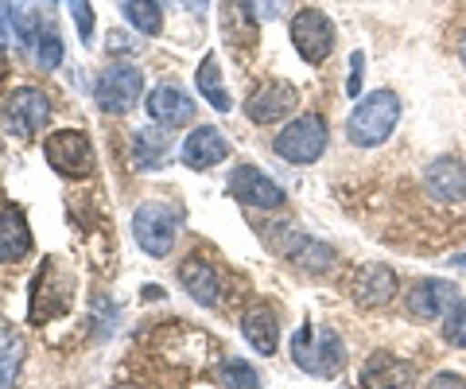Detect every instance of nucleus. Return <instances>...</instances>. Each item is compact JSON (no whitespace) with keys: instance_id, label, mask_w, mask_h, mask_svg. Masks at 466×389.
I'll return each instance as SVG.
<instances>
[{"instance_id":"nucleus-1","label":"nucleus","mask_w":466,"mask_h":389,"mask_svg":"<svg viewBox=\"0 0 466 389\" xmlns=\"http://www.w3.org/2000/svg\"><path fill=\"white\" fill-rule=\"evenodd\" d=\"M291 363L303 374H311V378H339L346 366V351L330 327L303 323L296 339H291Z\"/></svg>"},{"instance_id":"nucleus-2","label":"nucleus","mask_w":466,"mask_h":389,"mask_svg":"<svg viewBox=\"0 0 466 389\" xmlns=\"http://www.w3.org/2000/svg\"><path fill=\"white\" fill-rule=\"evenodd\" d=\"M400 121V97L392 90H377L370 97H361L346 121V133L358 148H377L392 137V128Z\"/></svg>"},{"instance_id":"nucleus-3","label":"nucleus","mask_w":466,"mask_h":389,"mask_svg":"<svg viewBox=\"0 0 466 389\" xmlns=\"http://www.w3.org/2000/svg\"><path fill=\"white\" fill-rule=\"evenodd\" d=\"M327 140H330L327 121L319 118V113H303V118L288 121L280 133H276L272 148H276V156H280V160H288V164H315L319 156L327 152Z\"/></svg>"},{"instance_id":"nucleus-4","label":"nucleus","mask_w":466,"mask_h":389,"mask_svg":"<svg viewBox=\"0 0 466 389\" xmlns=\"http://www.w3.org/2000/svg\"><path fill=\"white\" fill-rule=\"evenodd\" d=\"M43 156H47V164L66 179H86L94 171V148L78 128H58V133H51L43 140Z\"/></svg>"},{"instance_id":"nucleus-5","label":"nucleus","mask_w":466,"mask_h":389,"mask_svg":"<svg viewBox=\"0 0 466 389\" xmlns=\"http://www.w3.org/2000/svg\"><path fill=\"white\" fill-rule=\"evenodd\" d=\"M51 118V102L47 94L35 90V86H20V90H8L0 97V121L8 125V133L16 137H32L39 133Z\"/></svg>"},{"instance_id":"nucleus-6","label":"nucleus","mask_w":466,"mask_h":389,"mask_svg":"<svg viewBox=\"0 0 466 389\" xmlns=\"http://www.w3.org/2000/svg\"><path fill=\"white\" fill-rule=\"evenodd\" d=\"M94 94H97V106L106 109V113H128L137 102H140V94H144V75H140V67L133 63H113L106 67L97 75V86H94Z\"/></svg>"},{"instance_id":"nucleus-7","label":"nucleus","mask_w":466,"mask_h":389,"mask_svg":"<svg viewBox=\"0 0 466 389\" xmlns=\"http://www.w3.org/2000/svg\"><path fill=\"white\" fill-rule=\"evenodd\" d=\"M226 187H229V195L238 199V203H245V207H257V210H276V207H284V187L276 183L268 171H260V168H253V164L233 168Z\"/></svg>"},{"instance_id":"nucleus-8","label":"nucleus","mask_w":466,"mask_h":389,"mask_svg":"<svg viewBox=\"0 0 466 389\" xmlns=\"http://www.w3.org/2000/svg\"><path fill=\"white\" fill-rule=\"evenodd\" d=\"M291 43H296V51L303 55V63L319 67L334 51V24L319 8H303V12H296V20H291Z\"/></svg>"},{"instance_id":"nucleus-9","label":"nucleus","mask_w":466,"mask_h":389,"mask_svg":"<svg viewBox=\"0 0 466 389\" xmlns=\"http://www.w3.org/2000/svg\"><path fill=\"white\" fill-rule=\"evenodd\" d=\"M175 230H179V222H175V210L164 207V203H144L133 214V234H137L140 250L148 257H164L171 250Z\"/></svg>"},{"instance_id":"nucleus-10","label":"nucleus","mask_w":466,"mask_h":389,"mask_svg":"<svg viewBox=\"0 0 466 389\" xmlns=\"http://www.w3.org/2000/svg\"><path fill=\"white\" fill-rule=\"evenodd\" d=\"M424 191L440 203H459L466 199V164L455 156H440L424 168Z\"/></svg>"},{"instance_id":"nucleus-11","label":"nucleus","mask_w":466,"mask_h":389,"mask_svg":"<svg viewBox=\"0 0 466 389\" xmlns=\"http://www.w3.org/2000/svg\"><path fill=\"white\" fill-rule=\"evenodd\" d=\"M179 156H183L187 168L207 171V168H218V164L226 160V156H229V144H226V137L218 133L214 125H198V128H191V137L183 140Z\"/></svg>"},{"instance_id":"nucleus-12","label":"nucleus","mask_w":466,"mask_h":389,"mask_svg":"<svg viewBox=\"0 0 466 389\" xmlns=\"http://www.w3.org/2000/svg\"><path fill=\"white\" fill-rule=\"evenodd\" d=\"M296 102H299L296 86H288V82H268V86H260L257 94H249V102H245V113H249V121L268 125V121L288 118V113L296 109Z\"/></svg>"},{"instance_id":"nucleus-13","label":"nucleus","mask_w":466,"mask_h":389,"mask_svg":"<svg viewBox=\"0 0 466 389\" xmlns=\"http://www.w3.org/2000/svg\"><path fill=\"white\" fill-rule=\"evenodd\" d=\"M148 113H152L156 125H164V128H183V125L195 121V102H191V97H187L175 82H164V86H156V90L148 94Z\"/></svg>"},{"instance_id":"nucleus-14","label":"nucleus","mask_w":466,"mask_h":389,"mask_svg":"<svg viewBox=\"0 0 466 389\" xmlns=\"http://www.w3.org/2000/svg\"><path fill=\"white\" fill-rule=\"evenodd\" d=\"M397 296V272H392L389 265H361L354 272V300L361 308H385L389 300Z\"/></svg>"},{"instance_id":"nucleus-15","label":"nucleus","mask_w":466,"mask_h":389,"mask_svg":"<svg viewBox=\"0 0 466 389\" xmlns=\"http://www.w3.org/2000/svg\"><path fill=\"white\" fill-rule=\"evenodd\" d=\"M361 389H416V370L404 358L373 354L361 370Z\"/></svg>"},{"instance_id":"nucleus-16","label":"nucleus","mask_w":466,"mask_h":389,"mask_svg":"<svg viewBox=\"0 0 466 389\" xmlns=\"http://www.w3.org/2000/svg\"><path fill=\"white\" fill-rule=\"evenodd\" d=\"M179 281H183L187 292H191L195 304L218 308V300H222V281H218V272L202 261V257H187L179 265Z\"/></svg>"},{"instance_id":"nucleus-17","label":"nucleus","mask_w":466,"mask_h":389,"mask_svg":"<svg viewBox=\"0 0 466 389\" xmlns=\"http://www.w3.org/2000/svg\"><path fill=\"white\" fill-rule=\"evenodd\" d=\"M455 296H459L455 281H420L412 288V296H408V312L416 320H435V315H443L455 304Z\"/></svg>"},{"instance_id":"nucleus-18","label":"nucleus","mask_w":466,"mask_h":389,"mask_svg":"<svg viewBox=\"0 0 466 389\" xmlns=\"http://www.w3.org/2000/svg\"><path fill=\"white\" fill-rule=\"evenodd\" d=\"M32 250V230H27V219L20 210H0V261L16 265Z\"/></svg>"},{"instance_id":"nucleus-19","label":"nucleus","mask_w":466,"mask_h":389,"mask_svg":"<svg viewBox=\"0 0 466 389\" xmlns=\"http://www.w3.org/2000/svg\"><path fill=\"white\" fill-rule=\"evenodd\" d=\"M241 331L260 354H276V347H280V323H276V315L268 308H249L245 312L241 315Z\"/></svg>"},{"instance_id":"nucleus-20","label":"nucleus","mask_w":466,"mask_h":389,"mask_svg":"<svg viewBox=\"0 0 466 389\" xmlns=\"http://www.w3.org/2000/svg\"><path fill=\"white\" fill-rule=\"evenodd\" d=\"M195 86H198V94L207 97V102L218 113H229V94H226V86H222V67H218V55L214 51L202 55V63L195 70Z\"/></svg>"},{"instance_id":"nucleus-21","label":"nucleus","mask_w":466,"mask_h":389,"mask_svg":"<svg viewBox=\"0 0 466 389\" xmlns=\"http://www.w3.org/2000/svg\"><path fill=\"white\" fill-rule=\"evenodd\" d=\"M167 133L171 128H144V133L137 137V168H144V171H152V168H159L167 160V152H171V144H167Z\"/></svg>"},{"instance_id":"nucleus-22","label":"nucleus","mask_w":466,"mask_h":389,"mask_svg":"<svg viewBox=\"0 0 466 389\" xmlns=\"http://www.w3.org/2000/svg\"><path fill=\"white\" fill-rule=\"evenodd\" d=\"M20 363H24V339L16 331H0V389L16 385Z\"/></svg>"},{"instance_id":"nucleus-23","label":"nucleus","mask_w":466,"mask_h":389,"mask_svg":"<svg viewBox=\"0 0 466 389\" xmlns=\"http://www.w3.org/2000/svg\"><path fill=\"white\" fill-rule=\"evenodd\" d=\"M288 257H291V265H299L303 272H323L334 261V253L323 246V241H311V238H296V241H291Z\"/></svg>"},{"instance_id":"nucleus-24","label":"nucleus","mask_w":466,"mask_h":389,"mask_svg":"<svg viewBox=\"0 0 466 389\" xmlns=\"http://www.w3.org/2000/svg\"><path fill=\"white\" fill-rule=\"evenodd\" d=\"M121 12H125V20L133 24L137 32H144V36H159V32H164V12H159L156 0H125Z\"/></svg>"},{"instance_id":"nucleus-25","label":"nucleus","mask_w":466,"mask_h":389,"mask_svg":"<svg viewBox=\"0 0 466 389\" xmlns=\"http://www.w3.org/2000/svg\"><path fill=\"white\" fill-rule=\"evenodd\" d=\"M27 47L35 51V63L43 67V70H55L58 63H63V39H58V32L47 24V27H39L35 32V39L27 43Z\"/></svg>"},{"instance_id":"nucleus-26","label":"nucleus","mask_w":466,"mask_h":389,"mask_svg":"<svg viewBox=\"0 0 466 389\" xmlns=\"http://www.w3.org/2000/svg\"><path fill=\"white\" fill-rule=\"evenodd\" d=\"M222 382L229 389H260V378L249 363H241V358H233V363L222 366Z\"/></svg>"},{"instance_id":"nucleus-27","label":"nucleus","mask_w":466,"mask_h":389,"mask_svg":"<svg viewBox=\"0 0 466 389\" xmlns=\"http://www.w3.org/2000/svg\"><path fill=\"white\" fill-rule=\"evenodd\" d=\"M66 8H70V20H75V27H78V39L90 43L94 39V8H90V0H66Z\"/></svg>"},{"instance_id":"nucleus-28","label":"nucleus","mask_w":466,"mask_h":389,"mask_svg":"<svg viewBox=\"0 0 466 389\" xmlns=\"http://www.w3.org/2000/svg\"><path fill=\"white\" fill-rule=\"evenodd\" d=\"M443 335H447L451 347H466V300H462V304L451 308L447 323H443Z\"/></svg>"},{"instance_id":"nucleus-29","label":"nucleus","mask_w":466,"mask_h":389,"mask_svg":"<svg viewBox=\"0 0 466 389\" xmlns=\"http://www.w3.org/2000/svg\"><path fill=\"white\" fill-rule=\"evenodd\" d=\"M241 5L257 24H268V20H276L284 12V0H241Z\"/></svg>"},{"instance_id":"nucleus-30","label":"nucleus","mask_w":466,"mask_h":389,"mask_svg":"<svg viewBox=\"0 0 466 389\" xmlns=\"http://www.w3.org/2000/svg\"><path fill=\"white\" fill-rule=\"evenodd\" d=\"M361 78H366V55L354 51V55H350V78H346V94L350 97L361 94Z\"/></svg>"},{"instance_id":"nucleus-31","label":"nucleus","mask_w":466,"mask_h":389,"mask_svg":"<svg viewBox=\"0 0 466 389\" xmlns=\"http://www.w3.org/2000/svg\"><path fill=\"white\" fill-rule=\"evenodd\" d=\"M12 27H16V12H12L8 0H0V43H8Z\"/></svg>"},{"instance_id":"nucleus-32","label":"nucleus","mask_w":466,"mask_h":389,"mask_svg":"<svg viewBox=\"0 0 466 389\" xmlns=\"http://www.w3.org/2000/svg\"><path fill=\"white\" fill-rule=\"evenodd\" d=\"M428 389H466V382L459 378V374L443 370V374H435V378H431V385H428Z\"/></svg>"},{"instance_id":"nucleus-33","label":"nucleus","mask_w":466,"mask_h":389,"mask_svg":"<svg viewBox=\"0 0 466 389\" xmlns=\"http://www.w3.org/2000/svg\"><path fill=\"white\" fill-rule=\"evenodd\" d=\"M183 5H187V8H191V12H195V16H202V12H207V5H210V0H183Z\"/></svg>"},{"instance_id":"nucleus-34","label":"nucleus","mask_w":466,"mask_h":389,"mask_svg":"<svg viewBox=\"0 0 466 389\" xmlns=\"http://www.w3.org/2000/svg\"><path fill=\"white\" fill-rule=\"evenodd\" d=\"M459 59H462V67H466V36H462V43H459Z\"/></svg>"},{"instance_id":"nucleus-35","label":"nucleus","mask_w":466,"mask_h":389,"mask_svg":"<svg viewBox=\"0 0 466 389\" xmlns=\"http://www.w3.org/2000/svg\"><path fill=\"white\" fill-rule=\"evenodd\" d=\"M113 389H137V385H113Z\"/></svg>"},{"instance_id":"nucleus-36","label":"nucleus","mask_w":466,"mask_h":389,"mask_svg":"<svg viewBox=\"0 0 466 389\" xmlns=\"http://www.w3.org/2000/svg\"><path fill=\"white\" fill-rule=\"evenodd\" d=\"M459 265H466V253H462V257H459Z\"/></svg>"}]
</instances>
